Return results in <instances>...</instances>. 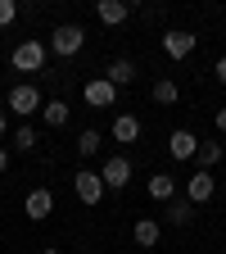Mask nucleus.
<instances>
[{
    "label": "nucleus",
    "instance_id": "20e7f679",
    "mask_svg": "<svg viewBox=\"0 0 226 254\" xmlns=\"http://www.w3.org/2000/svg\"><path fill=\"white\" fill-rule=\"evenodd\" d=\"M41 105H45V100H41V91L32 86V82H23V86H14V91H9V109H14L18 118H32Z\"/></svg>",
    "mask_w": 226,
    "mask_h": 254
},
{
    "label": "nucleus",
    "instance_id": "bb28decb",
    "mask_svg": "<svg viewBox=\"0 0 226 254\" xmlns=\"http://www.w3.org/2000/svg\"><path fill=\"white\" fill-rule=\"evenodd\" d=\"M45 254H59V250H45Z\"/></svg>",
    "mask_w": 226,
    "mask_h": 254
},
{
    "label": "nucleus",
    "instance_id": "f3484780",
    "mask_svg": "<svg viewBox=\"0 0 226 254\" xmlns=\"http://www.w3.org/2000/svg\"><path fill=\"white\" fill-rule=\"evenodd\" d=\"M41 114H45V123H50V127H63V123H68V105H63V100H45V105H41Z\"/></svg>",
    "mask_w": 226,
    "mask_h": 254
},
{
    "label": "nucleus",
    "instance_id": "5701e85b",
    "mask_svg": "<svg viewBox=\"0 0 226 254\" xmlns=\"http://www.w3.org/2000/svg\"><path fill=\"white\" fill-rule=\"evenodd\" d=\"M213 73H217V82H222V86H226V55H222V59H217V68H213Z\"/></svg>",
    "mask_w": 226,
    "mask_h": 254
},
{
    "label": "nucleus",
    "instance_id": "ddd939ff",
    "mask_svg": "<svg viewBox=\"0 0 226 254\" xmlns=\"http://www.w3.org/2000/svg\"><path fill=\"white\" fill-rule=\"evenodd\" d=\"M172 227H190V218H195V204H190L185 195H177V200H168V213H163Z\"/></svg>",
    "mask_w": 226,
    "mask_h": 254
},
{
    "label": "nucleus",
    "instance_id": "4468645a",
    "mask_svg": "<svg viewBox=\"0 0 226 254\" xmlns=\"http://www.w3.org/2000/svg\"><path fill=\"white\" fill-rule=\"evenodd\" d=\"M136 136H140V118L136 114H118L113 118V141L127 145V141H136Z\"/></svg>",
    "mask_w": 226,
    "mask_h": 254
},
{
    "label": "nucleus",
    "instance_id": "412c9836",
    "mask_svg": "<svg viewBox=\"0 0 226 254\" xmlns=\"http://www.w3.org/2000/svg\"><path fill=\"white\" fill-rule=\"evenodd\" d=\"M77 150L82 154H100V132H82L77 136Z\"/></svg>",
    "mask_w": 226,
    "mask_h": 254
},
{
    "label": "nucleus",
    "instance_id": "2eb2a0df",
    "mask_svg": "<svg viewBox=\"0 0 226 254\" xmlns=\"http://www.w3.org/2000/svg\"><path fill=\"white\" fill-rule=\"evenodd\" d=\"M149 200H177V177H168V173H154L149 177Z\"/></svg>",
    "mask_w": 226,
    "mask_h": 254
},
{
    "label": "nucleus",
    "instance_id": "dca6fc26",
    "mask_svg": "<svg viewBox=\"0 0 226 254\" xmlns=\"http://www.w3.org/2000/svg\"><path fill=\"white\" fill-rule=\"evenodd\" d=\"M104 77H109L113 86H127V82H132V77H136V64H132V59H113Z\"/></svg>",
    "mask_w": 226,
    "mask_h": 254
},
{
    "label": "nucleus",
    "instance_id": "f257e3e1",
    "mask_svg": "<svg viewBox=\"0 0 226 254\" xmlns=\"http://www.w3.org/2000/svg\"><path fill=\"white\" fill-rule=\"evenodd\" d=\"M82 46H86V27H82V23H59V27L50 32V50L63 55V59H73Z\"/></svg>",
    "mask_w": 226,
    "mask_h": 254
},
{
    "label": "nucleus",
    "instance_id": "a878e982",
    "mask_svg": "<svg viewBox=\"0 0 226 254\" xmlns=\"http://www.w3.org/2000/svg\"><path fill=\"white\" fill-rule=\"evenodd\" d=\"M5 127H9V118H5V114H0V136H5Z\"/></svg>",
    "mask_w": 226,
    "mask_h": 254
},
{
    "label": "nucleus",
    "instance_id": "39448f33",
    "mask_svg": "<svg viewBox=\"0 0 226 254\" xmlns=\"http://www.w3.org/2000/svg\"><path fill=\"white\" fill-rule=\"evenodd\" d=\"M100 182H104L109 190H122L127 182H132V159L109 154V159H104V168H100Z\"/></svg>",
    "mask_w": 226,
    "mask_h": 254
},
{
    "label": "nucleus",
    "instance_id": "f8f14e48",
    "mask_svg": "<svg viewBox=\"0 0 226 254\" xmlns=\"http://www.w3.org/2000/svg\"><path fill=\"white\" fill-rule=\"evenodd\" d=\"M163 50H168L172 59H190V50H195V37H190V32H168V37H163Z\"/></svg>",
    "mask_w": 226,
    "mask_h": 254
},
{
    "label": "nucleus",
    "instance_id": "0eeeda50",
    "mask_svg": "<svg viewBox=\"0 0 226 254\" xmlns=\"http://www.w3.org/2000/svg\"><path fill=\"white\" fill-rule=\"evenodd\" d=\"M73 186H77L82 204H100V195H104V182H100V173H86V168L73 177Z\"/></svg>",
    "mask_w": 226,
    "mask_h": 254
},
{
    "label": "nucleus",
    "instance_id": "a211bd4d",
    "mask_svg": "<svg viewBox=\"0 0 226 254\" xmlns=\"http://www.w3.org/2000/svg\"><path fill=\"white\" fill-rule=\"evenodd\" d=\"M195 159H199L204 173H208L213 164H222V145H217V141H199V154H195Z\"/></svg>",
    "mask_w": 226,
    "mask_h": 254
},
{
    "label": "nucleus",
    "instance_id": "f03ea898",
    "mask_svg": "<svg viewBox=\"0 0 226 254\" xmlns=\"http://www.w3.org/2000/svg\"><path fill=\"white\" fill-rule=\"evenodd\" d=\"M82 100H86L90 109H113V105H118V86H113L109 77H90V82L82 86Z\"/></svg>",
    "mask_w": 226,
    "mask_h": 254
},
{
    "label": "nucleus",
    "instance_id": "6e6552de",
    "mask_svg": "<svg viewBox=\"0 0 226 254\" xmlns=\"http://www.w3.org/2000/svg\"><path fill=\"white\" fill-rule=\"evenodd\" d=\"M213 190H217V182H213V173H195V177H190V186H185V200L190 204H204V200H213Z\"/></svg>",
    "mask_w": 226,
    "mask_h": 254
},
{
    "label": "nucleus",
    "instance_id": "aec40b11",
    "mask_svg": "<svg viewBox=\"0 0 226 254\" xmlns=\"http://www.w3.org/2000/svg\"><path fill=\"white\" fill-rule=\"evenodd\" d=\"M14 150H37V127H18L14 132Z\"/></svg>",
    "mask_w": 226,
    "mask_h": 254
},
{
    "label": "nucleus",
    "instance_id": "9d476101",
    "mask_svg": "<svg viewBox=\"0 0 226 254\" xmlns=\"http://www.w3.org/2000/svg\"><path fill=\"white\" fill-rule=\"evenodd\" d=\"M23 209H27V218H37V222H41V218H50V209H54V195L41 186V190H32V195L23 200Z\"/></svg>",
    "mask_w": 226,
    "mask_h": 254
},
{
    "label": "nucleus",
    "instance_id": "423d86ee",
    "mask_svg": "<svg viewBox=\"0 0 226 254\" xmlns=\"http://www.w3.org/2000/svg\"><path fill=\"white\" fill-rule=\"evenodd\" d=\"M168 154L181 159V164H185V159H195V154H199V136L185 132V127H181V132H172V136H168Z\"/></svg>",
    "mask_w": 226,
    "mask_h": 254
},
{
    "label": "nucleus",
    "instance_id": "b1692460",
    "mask_svg": "<svg viewBox=\"0 0 226 254\" xmlns=\"http://www.w3.org/2000/svg\"><path fill=\"white\" fill-rule=\"evenodd\" d=\"M213 123H217V132L226 136V109H217V118H213Z\"/></svg>",
    "mask_w": 226,
    "mask_h": 254
},
{
    "label": "nucleus",
    "instance_id": "9b49d317",
    "mask_svg": "<svg viewBox=\"0 0 226 254\" xmlns=\"http://www.w3.org/2000/svg\"><path fill=\"white\" fill-rule=\"evenodd\" d=\"M132 236H136V245L154 250V245H158V236H163V222H158V218H140L136 227H132Z\"/></svg>",
    "mask_w": 226,
    "mask_h": 254
},
{
    "label": "nucleus",
    "instance_id": "1a4fd4ad",
    "mask_svg": "<svg viewBox=\"0 0 226 254\" xmlns=\"http://www.w3.org/2000/svg\"><path fill=\"white\" fill-rule=\"evenodd\" d=\"M95 14H100V23H109V27H122L127 18H132V5H127V0H100Z\"/></svg>",
    "mask_w": 226,
    "mask_h": 254
},
{
    "label": "nucleus",
    "instance_id": "6ab92c4d",
    "mask_svg": "<svg viewBox=\"0 0 226 254\" xmlns=\"http://www.w3.org/2000/svg\"><path fill=\"white\" fill-rule=\"evenodd\" d=\"M154 100H158V105H177V82H172V77H158V82H154Z\"/></svg>",
    "mask_w": 226,
    "mask_h": 254
},
{
    "label": "nucleus",
    "instance_id": "7ed1b4c3",
    "mask_svg": "<svg viewBox=\"0 0 226 254\" xmlns=\"http://www.w3.org/2000/svg\"><path fill=\"white\" fill-rule=\"evenodd\" d=\"M9 64H14L18 73H41L45 68V46L41 41H23V46H14Z\"/></svg>",
    "mask_w": 226,
    "mask_h": 254
},
{
    "label": "nucleus",
    "instance_id": "4be33fe9",
    "mask_svg": "<svg viewBox=\"0 0 226 254\" xmlns=\"http://www.w3.org/2000/svg\"><path fill=\"white\" fill-rule=\"evenodd\" d=\"M18 18V5H14V0H0V27H9Z\"/></svg>",
    "mask_w": 226,
    "mask_h": 254
},
{
    "label": "nucleus",
    "instance_id": "393cba45",
    "mask_svg": "<svg viewBox=\"0 0 226 254\" xmlns=\"http://www.w3.org/2000/svg\"><path fill=\"white\" fill-rule=\"evenodd\" d=\"M5 168H9V150L0 145V173H5Z\"/></svg>",
    "mask_w": 226,
    "mask_h": 254
}]
</instances>
